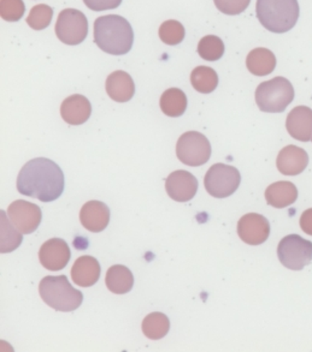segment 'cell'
Segmentation results:
<instances>
[{"mask_svg":"<svg viewBox=\"0 0 312 352\" xmlns=\"http://www.w3.org/2000/svg\"><path fill=\"white\" fill-rule=\"evenodd\" d=\"M16 186L22 195L41 202H52L64 191V173L52 160L37 157L22 167Z\"/></svg>","mask_w":312,"mask_h":352,"instance_id":"6da1fadb","label":"cell"},{"mask_svg":"<svg viewBox=\"0 0 312 352\" xmlns=\"http://www.w3.org/2000/svg\"><path fill=\"white\" fill-rule=\"evenodd\" d=\"M134 33L129 22L118 14L101 16L94 22V43L101 51L123 56L133 47Z\"/></svg>","mask_w":312,"mask_h":352,"instance_id":"7a4b0ae2","label":"cell"},{"mask_svg":"<svg viewBox=\"0 0 312 352\" xmlns=\"http://www.w3.org/2000/svg\"><path fill=\"white\" fill-rule=\"evenodd\" d=\"M256 14L267 30L287 33L298 21V0H257Z\"/></svg>","mask_w":312,"mask_h":352,"instance_id":"3957f363","label":"cell"},{"mask_svg":"<svg viewBox=\"0 0 312 352\" xmlns=\"http://www.w3.org/2000/svg\"><path fill=\"white\" fill-rule=\"evenodd\" d=\"M39 294L48 307L63 313L76 310L83 300L81 291L74 289L65 276H45L40 281Z\"/></svg>","mask_w":312,"mask_h":352,"instance_id":"277c9868","label":"cell"},{"mask_svg":"<svg viewBox=\"0 0 312 352\" xmlns=\"http://www.w3.org/2000/svg\"><path fill=\"white\" fill-rule=\"evenodd\" d=\"M294 99L292 83L284 77H275L260 83L256 89V102L260 111L267 113L284 112Z\"/></svg>","mask_w":312,"mask_h":352,"instance_id":"5b68a950","label":"cell"},{"mask_svg":"<svg viewBox=\"0 0 312 352\" xmlns=\"http://www.w3.org/2000/svg\"><path fill=\"white\" fill-rule=\"evenodd\" d=\"M240 182L239 170L226 164L212 165L204 178L207 192L217 199H226L233 195L240 186Z\"/></svg>","mask_w":312,"mask_h":352,"instance_id":"8992f818","label":"cell"},{"mask_svg":"<svg viewBox=\"0 0 312 352\" xmlns=\"http://www.w3.org/2000/svg\"><path fill=\"white\" fill-rule=\"evenodd\" d=\"M278 256L286 268L302 271L312 261V243L298 234H289L281 239L278 247Z\"/></svg>","mask_w":312,"mask_h":352,"instance_id":"52a82bcc","label":"cell"},{"mask_svg":"<svg viewBox=\"0 0 312 352\" xmlns=\"http://www.w3.org/2000/svg\"><path fill=\"white\" fill-rule=\"evenodd\" d=\"M176 155L187 166H202L211 157V144L202 133L188 131L178 138Z\"/></svg>","mask_w":312,"mask_h":352,"instance_id":"ba28073f","label":"cell"},{"mask_svg":"<svg viewBox=\"0 0 312 352\" xmlns=\"http://www.w3.org/2000/svg\"><path fill=\"white\" fill-rule=\"evenodd\" d=\"M57 38L65 45L75 46L87 38L88 21L83 12L76 9H65L58 16L54 27Z\"/></svg>","mask_w":312,"mask_h":352,"instance_id":"9c48e42d","label":"cell"},{"mask_svg":"<svg viewBox=\"0 0 312 352\" xmlns=\"http://www.w3.org/2000/svg\"><path fill=\"white\" fill-rule=\"evenodd\" d=\"M8 217L14 228L23 234H33L43 219V212L39 206L28 201L17 200L8 208Z\"/></svg>","mask_w":312,"mask_h":352,"instance_id":"30bf717a","label":"cell"},{"mask_svg":"<svg viewBox=\"0 0 312 352\" xmlns=\"http://www.w3.org/2000/svg\"><path fill=\"white\" fill-rule=\"evenodd\" d=\"M238 234L242 242L250 245H260L269 238L270 224L263 215L249 213L238 223Z\"/></svg>","mask_w":312,"mask_h":352,"instance_id":"8fae6325","label":"cell"},{"mask_svg":"<svg viewBox=\"0 0 312 352\" xmlns=\"http://www.w3.org/2000/svg\"><path fill=\"white\" fill-rule=\"evenodd\" d=\"M70 248L65 241L61 238H52L43 243L40 252L39 260L48 271H62L70 261Z\"/></svg>","mask_w":312,"mask_h":352,"instance_id":"7c38bea8","label":"cell"},{"mask_svg":"<svg viewBox=\"0 0 312 352\" xmlns=\"http://www.w3.org/2000/svg\"><path fill=\"white\" fill-rule=\"evenodd\" d=\"M198 179L191 172H173L165 181V190L169 197L176 202H188L192 200L198 191Z\"/></svg>","mask_w":312,"mask_h":352,"instance_id":"4fadbf2b","label":"cell"},{"mask_svg":"<svg viewBox=\"0 0 312 352\" xmlns=\"http://www.w3.org/2000/svg\"><path fill=\"white\" fill-rule=\"evenodd\" d=\"M80 221L90 232H101L110 223V210L104 202L90 201L81 208Z\"/></svg>","mask_w":312,"mask_h":352,"instance_id":"5bb4252c","label":"cell"},{"mask_svg":"<svg viewBox=\"0 0 312 352\" xmlns=\"http://www.w3.org/2000/svg\"><path fill=\"white\" fill-rule=\"evenodd\" d=\"M276 165L284 176H298L308 167V153L297 146H287L278 155Z\"/></svg>","mask_w":312,"mask_h":352,"instance_id":"9a60e30c","label":"cell"},{"mask_svg":"<svg viewBox=\"0 0 312 352\" xmlns=\"http://www.w3.org/2000/svg\"><path fill=\"white\" fill-rule=\"evenodd\" d=\"M286 128L292 138L309 142L312 136V110L308 106L294 107L286 120Z\"/></svg>","mask_w":312,"mask_h":352,"instance_id":"2e32d148","label":"cell"},{"mask_svg":"<svg viewBox=\"0 0 312 352\" xmlns=\"http://www.w3.org/2000/svg\"><path fill=\"white\" fill-rule=\"evenodd\" d=\"M92 113V106L86 96L74 94L63 101L61 115L69 125H81L86 123Z\"/></svg>","mask_w":312,"mask_h":352,"instance_id":"e0dca14e","label":"cell"},{"mask_svg":"<svg viewBox=\"0 0 312 352\" xmlns=\"http://www.w3.org/2000/svg\"><path fill=\"white\" fill-rule=\"evenodd\" d=\"M101 265L90 255L79 257L72 268V281L81 287H91L101 278Z\"/></svg>","mask_w":312,"mask_h":352,"instance_id":"ac0fdd59","label":"cell"},{"mask_svg":"<svg viewBox=\"0 0 312 352\" xmlns=\"http://www.w3.org/2000/svg\"><path fill=\"white\" fill-rule=\"evenodd\" d=\"M106 93L117 102H127L135 94V85L129 74L125 72H112L106 78Z\"/></svg>","mask_w":312,"mask_h":352,"instance_id":"d6986e66","label":"cell"},{"mask_svg":"<svg viewBox=\"0 0 312 352\" xmlns=\"http://www.w3.org/2000/svg\"><path fill=\"white\" fill-rule=\"evenodd\" d=\"M298 199V189L291 182H276L265 190V200L275 208H286Z\"/></svg>","mask_w":312,"mask_h":352,"instance_id":"ffe728a7","label":"cell"},{"mask_svg":"<svg viewBox=\"0 0 312 352\" xmlns=\"http://www.w3.org/2000/svg\"><path fill=\"white\" fill-rule=\"evenodd\" d=\"M246 67L256 76H267L274 72L276 67V57L274 53L267 48L252 50L246 58Z\"/></svg>","mask_w":312,"mask_h":352,"instance_id":"44dd1931","label":"cell"},{"mask_svg":"<svg viewBox=\"0 0 312 352\" xmlns=\"http://www.w3.org/2000/svg\"><path fill=\"white\" fill-rule=\"evenodd\" d=\"M106 286L116 295L128 294L134 285V276L129 268L123 265H115L110 267L106 273Z\"/></svg>","mask_w":312,"mask_h":352,"instance_id":"7402d4cb","label":"cell"},{"mask_svg":"<svg viewBox=\"0 0 312 352\" xmlns=\"http://www.w3.org/2000/svg\"><path fill=\"white\" fill-rule=\"evenodd\" d=\"M160 110L168 117H181L187 110V96L178 88H169L160 96Z\"/></svg>","mask_w":312,"mask_h":352,"instance_id":"603a6c76","label":"cell"},{"mask_svg":"<svg viewBox=\"0 0 312 352\" xmlns=\"http://www.w3.org/2000/svg\"><path fill=\"white\" fill-rule=\"evenodd\" d=\"M143 332L145 336L152 340H159L169 333L170 321L167 315L163 313H151L143 321Z\"/></svg>","mask_w":312,"mask_h":352,"instance_id":"cb8c5ba5","label":"cell"},{"mask_svg":"<svg viewBox=\"0 0 312 352\" xmlns=\"http://www.w3.org/2000/svg\"><path fill=\"white\" fill-rule=\"evenodd\" d=\"M0 252H14V249L21 245L22 243V232L14 229V225L11 223V220L8 219L5 215L4 210L0 212Z\"/></svg>","mask_w":312,"mask_h":352,"instance_id":"d4e9b609","label":"cell"},{"mask_svg":"<svg viewBox=\"0 0 312 352\" xmlns=\"http://www.w3.org/2000/svg\"><path fill=\"white\" fill-rule=\"evenodd\" d=\"M191 83L196 91L209 94L218 86L217 72L209 67H198L191 74Z\"/></svg>","mask_w":312,"mask_h":352,"instance_id":"484cf974","label":"cell"},{"mask_svg":"<svg viewBox=\"0 0 312 352\" xmlns=\"http://www.w3.org/2000/svg\"><path fill=\"white\" fill-rule=\"evenodd\" d=\"M198 54L207 62H216L225 54V43L216 35H207L198 43Z\"/></svg>","mask_w":312,"mask_h":352,"instance_id":"4316f807","label":"cell"},{"mask_svg":"<svg viewBox=\"0 0 312 352\" xmlns=\"http://www.w3.org/2000/svg\"><path fill=\"white\" fill-rule=\"evenodd\" d=\"M158 33L160 40L169 46H176L178 43H183L185 35H186L183 24L180 23L178 21H174V19L165 21L160 24Z\"/></svg>","mask_w":312,"mask_h":352,"instance_id":"83f0119b","label":"cell"},{"mask_svg":"<svg viewBox=\"0 0 312 352\" xmlns=\"http://www.w3.org/2000/svg\"><path fill=\"white\" fill-rule=\"evenodd\" d=\"M53 17V10L46 4L35 5L30 10L27 17V23L34 30H43L51 24Z\"/></svg>","mask_w":312,"mask_h":352,"instance_id":"f1b7e54d","label":"cell"},{"mask_svg":"<svg viewBox=\"0 0 312 352\" xmlns=\"http://www.w3.org/2000/svg\"><path fill=\"white\" fill-rule=\"evenodd\" d=\"M24 11L23 0H0V14L4 21L17 22L23 17Z\"/></svg>","mask_w":312,"mask_h":352,"instance_id":"f546056e","label":"cell"},{"mask_svg":"<svg viewBox=\"0 0 312 352\" xmlns=\"http://www.w3.org/2000/svg\"><path fill=\"white\" fill-rule=\"evenodd\" d=\"M214 1L217 9L220 10L222 14H231V16L244 12L251 3V0H214Z\"/></svg>","mask_w":312,"mask_h":352,"instance_id":"4dcf8cb0","label":"cell"},{"mask_svg":"<svg viewBox=\"0 0 312 352\" xmlns=\"http://www.w3.org/2000/svg\"><path fill=\"white\" fill-rule=\"evenodd\" d=\"M83 3L92 11H105V10L117 9L122 0H83Z\"/></svg>","mask_w":312,"mask_h":352,"instance_id":"1f68e13d","label":"cell"},{"mask_svg":"<svg viewBox=\"0 0 312 352\" xmlns=\"http://www.w3.org/2000/svg\"><path fill=\"white\" fill-rule=\"evenodd\" d=\"M300 228L305 234L312 236V208L305 210L300 217Z\"/></svg>","mask_w":312,"mask_h":352,"instance_id":"d6a6232c","label":"cell"},{"mask_svg":"<svg viewBox=\"0 0 312 352\" xmlns=\"http://www.w3.org/2000/svg\"><path fill=\"white\" fill-rule=\"evenodd\" d=\"M311 141H312V136H311Z\"/></svg>","mask_w":312,"mask_h":352,"instance_id":"836d02e7","label":"cell"}]
</instances>
